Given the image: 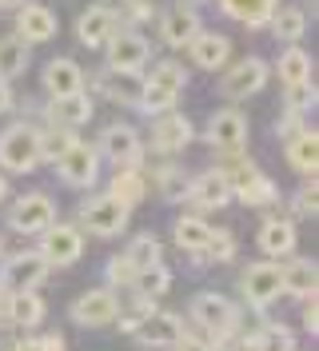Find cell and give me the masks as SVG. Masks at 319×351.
Segmentation results:
<instances>
[{
  "mask_svg": "<svg viewBox=\"0 0 319 351\" xmlns=\"http://www.w3.org/2000/svg\"><path fill=\"white\" fill-rule=\"evenodd\" d=\"M184 84H188L184 64H180V60H160V64H152V76H144V88H140L136 108L148 112V116L172 112L176 100H180V92H184Z\"/></svg>",
  "mask_w": 319,
  "mask_h": 351,
  "instance_id": "obj_1",
  "label": "cell"
},
{
  "mask_svg": "<svg viewBox=\"0 0 319 351\" xmlns=\"http://www.w3.org/2000/svg\"><path fill=\"white\" fill-rule=\"evenodd\" d=\"M0 164L4 172L12 176H28L36 172L44 160H40V128L36 124H8L0 132Z\"/></svg>",
  "mask_w": 319,
  "mask_h": 351,
  "instance_id": "obj_2",
  "label": "cell"
},
{
  "mask_svg": "<svg viewBox=\"0 0 319 351\" xmlns=\"http://www.w3.org/2000/svg\"><path fill=\"white\" fill-rule=\"evenodd\" d=\"M191 324H200V328L215 335V343L220 339H228L239 324V307L232 300H224V295H215V291H200L196 300H191Z\"/></svg>",
  "mask_w": 319,
  "mask_h": 351,
  "instance_id": "obj_3",
  "label": "cell"
},
{
  "mask_svg": "<svg viewBox=\"0 0 319 351\" xmlns=\"http://www.w3.org/2000/svg\"><path fill=\"white\" fill-rule=\"evenodd\" d=\"M52 164H56V176L68 188H92L100 180V152L92 144H84V140H72Z\"/></svg>",
  "mask_w": 319,
  "mask_h": 351,
  "instance_id": "obj_4",
  "label": "cell"
},
{
  "mask_svg": "<svg viewBox=\"0 0 319 351\" xmlns=\"http://www.w3.org/2000/svg\"><path fill=\"white\" fill-rule=\"evenodd\" d=\"M268 76H272L268 60H259V56H244V60H235L232 68H224L220 92H224L228 100H248V96H255V92H263Z\"/></svg>",
  "mask_w": 319,
  "mask_h": 351,
  "instance_id": "obj_5",
  "label": "cell"
},
{
  "mask_svg": "<svg viewBox=\"0 0 319 351\" xmlns=\"http://www.w3.org/2000/svg\"><path fill=\"white\" fill-rule=\"evenodd\" d=\"M80 228H88L92 236H120L128 228V208L116 196H92L80 204Z\"/></svg>",
  "mask_w": 319,
  "mask_h": 351,
  "instance_id": "obj_6",
  "label": "cell"
},
{
  "mask_svg": "<svg viewBox=\"0 0 319 351\" xmlns=\"http://www.w3.org/2000/svg\"><path fill=\"white\" fill-rule=\"evenodd\" d=\"M36 252L48 260V267H68L84 252V232L72 228V223H48L40 232V247Z\"/></svg>",
  "mask_w": 319,
  "mask_h": 351,
  "instance_id": "obj_7",
  "label": "cell"
},
{
  "mask_svg": "<svg viewBox=\"0 0 319 351\" xmlns=\"http://www.w3.org/2000/svg\"><path fill=\"white\" fill-rule=\"evenodd\" d=\"M72 324H80V328H108V324H116V315H120V300H116V291L112 287H88L84 295H76V304H72Z\"/></svg>",
  "mask_w": 319,
  "mask_h": 351,
  "instance_id": "obj_8",
  "label": "cell"
},
{
  "mask_svg": "<svg viewBox=\"0 0 319 351\" xmlns=\"http://www.w3.org/2000/svg\"><path fill=\"white\" fill-rule=\"evenodd\" d=\"M96 152L112 160L116 168H140V160H144V140H140V132L132 128V124H108L100 132V148Z\"/></svg>",
  "mask_w": 319,
  "mask_h": 351,
  "instance_id": "obj_9",
  "label": "cell"
},
{
  "mask_svg": "<svg viewBox=\"0 0 319 351\" xmlns=\"http://www.w3.org/2000/svg\"><path fill=\"white\" fill-rule=\"evenodd\" d=\"M48 223H56V204L44 192H28L8 208V228L21 236H40Z\"/></svg>",
  "mask_w": 319,
  "mask_h": 351,
  "instance_id": "obj_10",
  "label": "cell"
},
{
  "mask_svg": "<svg viewBox=\"0 0 319 351\" xmlns=\"http://www.w3.org/2000/svg\"><path fill=\"white\" fill-rule=\"evenodd\" d=\"M104 56L108 68H128V72H140L152 60V44L136 32V28H116L104 40Z\"/></svg>",
  "mask_w": 319,
  "mask_h": 351,
  "instance_id": "obj_11",
  "label": "cell"
},
{
  "mask_svg": "<svg viewBox=\"0 0 319 351\" xmlns=\"http://www.w3.org/2000/svg\"><path fill=\"white\" fill-rule=\"evenodd\" d=\"M48 260H44L40 252H16V256H8L4 260V271H0V284L8 287V291H36V287L48 280Z\"/></svg>",
  "mask_w": 319,
  "mask_h": 351,
  "instance_id": "obj_12",
  "label": "cell"
},
{
  "mask_svg": "<svg viewBox=\"0 0 319 351\" xmlns=\"http://www.w3.org/2000/svg\"><path fill=\"white\" fill-rule=\"evenodd\" d=\"M239 287H244V300H248L252 307H268L272 300H279V291H283L279 263H272V260L252 263V267L239 276Z\"/></svg>",
  "mask_w": 319,
  "mask_h": 351,
  "instance_id": "obj_13",
  "label": "cell"
},
{
  "mask_svg": "<svg viewBox=\"0 0 319 351\" xmlns=\"http://www.w3.org/2000/svg\"><path fill=\"white\" fill-rule=\"evenodd\" d=\"M204 136H208V144L215 152H239L248 144V116L239 108H220V112H212Z\"/></svg>",
  "mask_w": 319,
  "mask_h": 351,
  "instance_id": "obj_14",
  "label": "cell"
},
{
  "mask_svg": "<svg viewBox=\"0 0 319 351\" xmlns=\"http://www.w3.org/2000/svg\"><path fill=\"white\" fill-rule=\"evenodd\" d=\"M191 136H196V128H191V120L184 112H176V108L160 112L156 124H152V148L160 156H176L191 144Z\"/></svg>",
  "mask_w": 319,
  "mask_h": 351,
  "instance_id": "obj_15",
  "label": "cell"
},
{
  "mask_svg": "<svg viewBox=\"0 0 319 351\" xmlns=\"http://www.w3.org/2000/svg\"><path fill=\"white\" fill-rule=\"evenodd\" d=\"M132 335L144 343V348H172L180 335H184V319L176 311H144L136 319Z\"/></svg>",
  "mask_w": 319,
  "mask_h": 351,
  "instance_id": "obj_16",
  "label": "cell"
},
{
  "mask_svg": "<svg viewBox=\"0 0 319 351\" xmlns=\"http://www.w3.org/2000/svg\"><path fill=\"white\" fill-rule=\"evenodd\" d=\"M92 112H96V104H92V96L88 92H72V96H52L48 104H44V116H48V124L52 128H84L88 120H92Z\"/></svg>",
  "mask_w": 319,
  "mask_h": 351,
  "instance_id": "obj_17",
  "label": "cell"
},
{
  "mask_svg": "<svg viewBox=\"0 0 319 351\" xmlns=\"http://www.w3.org/2000/svg\"><path fill=\"white\" fill-rule=\"evenodd\" d=\"M204 32V24H200V12L191 8V4H172L168 12H164V21H160V40L168 44V48H188L196 36Z\"/></svg>",
  "mask_w": 319,
  "mask_h": 351,
  "instance_id": "obj_18",
  "label": "cell"
},
{
  "mask_svg": "<svg viewBox=\"0 0 319 351\" xmlns=\"http://www.w3.org/2000/svg\"><path fill=\"white\" fill-rule=\"evenodd\" d=\"M184 199L196 204L200 212H215V208H228V199H232V184H228V176L220 172V168H212V172L188 180Z\"/></svg>",
  "mask_w": 319,
  "mask_h": 351,
  "instance_id": "obj_19",
  "label": "cell"
},
{
  "mask_svg": "<svg viewBox=\"0 0 319 351\" xmlns=\"http://www.w3.org/2000/svg\"><path fill=\"white\" fill-rule=\"evenodd\" d=\"M56 28H60V21H56V12L48 8V4H24V8H16V36H21L24 44H44L56 36Z\"/></svg>",
  "mask_w": 319,
  "mask_h": 351,
  "instance_id": "obj_20",
  "label": "cell"
},
{
  "mask_svg": "<svg viewBox=\"0 0 319 351\" xmlns=\"http://www.w3.org/2000/svg\"><path fill=\"white\" fill-rule=\"evenodd\" d=\"M140 88H144V76L140 72H128V68H104L96 76V92L112 100V104H136L140 100Z\"/></svg>",
  "mask_w": 319,
  "mask_h": 351,
  "instance_id": "obj_21",
  "label": "cell"
},
{
  "mask_svg": "<svg viewBox=\"0 0 319 351\" xmlns=\"http://www.w3.org/2000/svg\"><path fill=\"white\" fill-rule=\"evenodd\" d=\"M44 92L48 96H72L84 92V68L76 64L72 56H56L44 64Z\"/></svg>",
  "mask_w": 319,
  "mask_h": 351,
  "instance_id": "obj_22",
  "label": "cell"
},
{
  "mask_svg": "<svg viewBox=\"0 0 319 351\" xmlns=\"http://www.w3.org/2000/svg\"><path fill=\"white\" fill-rule=\"evenodd\" d=\"M188 52H191V64L196 68L215 72V68H228V60H232V40L224 32H200L188 44Z\"/></svg>",
  "mask_w": 319,
  "mask_h": 351,
  "instance_id": "obj_23",
  "label": "cell"
},
{
  "mask_svg": "<svg viewBox=\"0 0 319 351\" xmlns=\"http://www.w3.org/2000/svg\"><path fill=\"white\" fill-rule=\"evenodd\" d=\"M112 32H116V21L100 4H88L84 12H80V21H76V40L84 44V48H104V40Z\"/></svg>",
  "mask_w": 319,
  "mask_h": 351,
  "instance_id": "obj_24",
  "label": "cell"
},
{
  "mask_svg": "<svg viewBox=\"0 0 319 351\" xmlns=\"http://www.w3.org/2000/svg\"><path fill=\"white\" fill-rule=\"evenodd\" d=\"M259 252L272 256V260H283L296 252V223L292 219H263L259 228Z\"/></svg>",
  "mask_w": 319,
  "mask_h": 351,
  "instance_id": "obj_25",
  "label": "cell"
},
{
  "mask_svg": "<svg viewBox=\"0 0 319 351\" xmlns=\"http://www.w3.org/2000/svg\"><path fill=\"white\" fill-rule=\"evenodd\" d=\"M32 64V44H24L16 32L0 36V80H16Z\"/></svg>",
  "mask_w": 319,
  "mask_h": 351,
  "instance_id": "obj_26",
  "label": "cell"
},
{
  "mask_svg": "<svg viewBox=\"0 0 319 351\" xmlns=\"http://www.w3.org/2000/svg\"><path fill=\"white\" fill-rule=\"evenodd\" d=\"M287 164L296 168L299 176H316V164H319V136L311 128H303L299 136H292L287 140Z\"/></svg>",
  "mask_w": 319,
  "mask_h": 351,
  "instance_id": "obj_27",
  "label": "cell"
},
{
  "mask_svg": "<svg viewBox=\"0 0 319 351\" xmlns=\"http://www.w3.org/2000/svg\"><path fill=\"white\" fill-rule=\"evenodd\" d=\"M268 24H272L276 40L299 44V40H303V32H307V12L296 8V4H276V12L268 16Z\"/></svg>",
  "mask_w": 319,
  "mask_h": 351,
  "instance_id": "obj_28",
  "label": "cell"
},
{
  "mask_svg": "<svg viewBox=\"0 0 319 351\" xmlns=\"http://www.w3.org/2000/svg\"><path fill=\"white\" fill-rule=\"evenodd\" d=\"M279 276H283V291L296 295V300L316 295V287H319V271L311 260H292L287 267H279Z\"/></svg>",
  "mask_w": 319,
  "mask_h": 351,
  "instance_id": "obj_29",
  "label": "cell"
},
{
  "mask_svg": "<svg viewBox=\"0 0 319 351\" xmlns=\"http://www.w3.org/2000/svg\"><path fill=\"white\" fill-rule=\"evenodd\" d=\"M108 196H116L124 208L140 204L148 196V180H144V168H116L112 184H108Z\"/></svg>",
  "mask_w": 319,
  "mask_h": 351,
  "instance_id": "obj_30",
  "label": "cell"
},
{
  "mask_svg": "<svg viewBox=\"0 0 319 351\" xmlns=\"http://www.w3.org/2000/svg\"><path fill=\"white\" fill-rule=\"evenodd\" d=\"M276 4H283V0H220V8L248 28H263L268 16L276 12Z\"/></svg>",
  "mask_w": 319,
  "mask_h": 351,
  "instance_id": "obj_31",
  "label": "cell"
},
{
  "mask_svg": "<svg viewBox=\"0 0 319 351\" xmlns=\"http://www.w3.org/2000/svg\"><path fill=\"white\" fill-rule=\"evenodd\" d=\"M208 240H212V228H208V219H200V216H184V219H176V247H180V252L204 256Z\"/></svg>",
  "mask_w": 319,
  "mask_h": 351,
  "instance_id": "obj_32",
  "label": "cell"
},
{
  "mask_svg": "<svg viewBox=\"0 0 319 351\" xmlns=\"http://www.w3.org/2000/svg\"><path fill=\"white\" fill-rule=\"evenodd\" d=\"M232 196L239 199V204H248V208H268V204H276L279 199V192H276V184H272L263 172H255V176H248L244 184H235Z\"/></svg>",
  "mask_w": 319,
  "mask_h": 351,
  "instance_id": "obj_33",
  "label": "cell"
},
{
  "mask_svg": "<svg viewBox=\"0 0 319 351\" xmlns=\"http://www.w3.org/2000/svg\"><path fill=\"white\" fill-rule=\"evenodd\" d=\"M44 319V300L36 291H12V307H8V328H36Z\"/></svg>",
  "mask_w": 319,
  "mask_h": 351,
  "instance_id": "obj_34",
  "label": "cell"
},
{
  "mask_svg": "<svg viewBox=\"0 0 319 351\" xmlns=\"http://www.w3.org/2000/svg\"><path fill=\"white\" fill-rule=\"evenodd\" d=\"M172 287V271L164 263H152L144 271H136V280H132V291H136V300H160V295H168Z\"/></svg>",
  "mask_w": 319,
  "mask_h": 351,
  "instance_id": "obj_35",
  "label": "cell"
},
{
  "mask_svg": "<svg viewBox=\"0 0 319 351\" xmlns=\"http://www.w3.org/2000/svg\"><path fill=\"white\" fill-rule=\"evenodd\" d=\"M311 56L299 48V44H287V52L279 56V64H276V72H279V80L283 84H303V80H311Z\"/></svg>",
  "mask_w": 319,
  "mask_h": 351,
  "instance_id": "obj_36",
  "label": "cell"
},
{
  "mask_svg": "<svg viewBox=\"0 0 319 351\" xmlns=\"http://www.w3.org/2000/svg\"><path fill=\"white\" fill-rule=\"evenodd\" d=\"M100 8L112 12V21L120 24V28H136V24L152 21V4L148 0H96Z\"/></svg>",
  "mask_w": 319,
  "mask_h": 351,
  "instance_id": "obj_37",
  "label": "cell"
},
{
  "mask_svg": "<svg viewBox=\"0 0 319 351\" xmlns=\"http://www.w3.org/2000/svg\"><path fill=\"white\" fill-rule=\"evenodd\" d=\"M244 351H296V339H292V331L279 328V324H268V328H259L244 343Z\"/></svg>",
  "mask_w": 319,
  "mask_h": 351,
  "instance_id": "obj_38",
  "label": "cell"
},
{
  "mask_svg": "<svg viewBox=\"0 0 319 351\" xmlns=\"http://www.w3.org/2000/svg\"><path fill=\"white\" fill-rule=\"evenodd\" d=\"M124 260L136 267V271H144V267H152V263L164 260V247H160V240L156 236H136V240L128 243Z\"/></svg>",
  "mask_w": 319,
  "mask_h": 351,
  "instance_id": "obj_39",
  "label": "cell"
},
{
  "mask_svg": "<svg viewBox=\"0 0 319 351\" xmlns=\"http://www.w3.org/2000/svg\"><path fill=\"white\" fill-rule=\"evenodd\" d=\"M200 260H208V263L235 260V236L228 232V228H212V240H208V247H204V256H200Z\"/></svg>",
  "mask_w": 319,
  "mask_h": 351,
  "instance_id": "obj_40",
  "label": "cell"
},
{
  "mask_svg": "<svg viewBox=\"0 0 319 351\" xmlns=\"http://www.w3.org/2000/svg\"><path fill=\"white\" fill-rule=\"evenodd\" d=\"M156 188H160V196H164V199L176 204V199H184V192H188V176L168 164V168H160V172H156Z\"/></svg>",
  "mask_w": 319,
  "mask_h": 351,
  "instance_id": "obj_41",
  "label": "cell"
},
{
  "mask_svg": "<svg viewBox=\"0 0 319 351\" xmlns=\"http://www.w3.org/2000/svg\"><path fill=\"white\" fill-rule=\"evenodd\" d=\"M76 140V132H68V128H40V160H56V156L68 148Z\"/></svg>",
  "mask_w": 319,
  "mask_h": 351,
  "instance_id": "obj_42",
  "label": "cell"
},
{
  "mask_svg": "<svg viewBox=\"0 0 319 351\" xmlns=\"http://www.w3.org/2000/svg\"><path fill=\"white\" fill-rule=\"evenodd\" d=\"M283 88H287V112L316 108V80H303V84H283Z\"/></svg>",
  "mask_w": 319,
  "mask_h": 351,
  "instance_id": "obj_43",
  "label": "cell"
},
{
  "mask_svg": "<svg viewBox=\"0 0 319 351\" xmlns=\"http://www.w3.org/2000/svg\"><path fill=\"white\" fill-rule=\"evenodd\" d=\"M108 287H112V291H116V287H132V280H136V267H132V263L124 260V256H112V260H108Z\"/></svg>",
  "mask_w": 319,
  "mask_h": 351,
  "instance_id": "obj_44",
  "label": "cell"
},
{
  "mask_svg": "<svg viewBox=\"0 0 319 351\" xmlns=\"http://www.w3.org/2000/svg\"><path fill=\"white\" fill-rule=\"evenodd\" d=\"M292 204H296V216H316V208H319V204H316V176H311V184H303V188H299Z\"/></svg>",
  "mask_w": 319,
  "mask_h": 351,
  "instance_id": "obj_45",
  "label": "cell"
},
{
  "mask_svg": "<svg viewBox=\"0 0 319 351\" xmlns=\"http://www.w3.org/2000/svg\"><path fill=\"white\" fill-rule=\"evenodd\" d=\"M303 128H307V124H303V112H283V120L276 124V132L283 136V140H292V136H299Z\"/></svg>",
  "mask_w": 319,
  "mask_h": 351,
  "instance_id": "obj_46",
  "label": "cell"
},
{
  "mask_svg": "<svg viewBox=\"0 0 319 351\" xmlns=\"http://www.w3.org/2000/svg\"><path fill=\"white\" fill-rule=\"evenodd\" d=\"M172 351H212V343H208V339H196V335H188V331H184V335L172 343Z\"/></svg>",
  "mask_w": 319,
  "mask_h": 351,
  "instance_id": "obj_47",
  "label": "cell"
},
{
  "mask_svg": "<svg viewBox=\"0 0 319 351\" xmlns=\"http://www.w3.org/2000/svg\"><path fill=\"white\" fill-rule=\"evenodd\" d=\"M303 328L311 331V335L319 331V307H316V295H307V300H303Z\"/></svg>",
  "mask_w": 319,
  "mask_h": 351,
  "instance_id": "obj_48",
  "label": "cell"
},
{
  "mask_svg": "<svg viewBox=\"0 0 319 351\" xmlns=\"http://www.w3.org/2000/svg\"><path fill=\"white\" fill-rule=\"evenodd\" d=\"M8 307H12V291L0 284V328H8Z\"/></svg>",
  "mask_w": 319,
  "mask_h": 351,
  "instance_id": "obj_49",
  "label": "cell"
},
{
  "mask_svg": "<svg viewBox=\"0 0 319 351\" xmlns=\"http://www.w3.org/2000/svg\"><path fill=\"white\" fill-rule=\"evenodd\" d=\"M12 104H16L12 88H8V80H0V116H4V112H12Z\"/></svg>",
  "mask_w": 319,
  "mask_h": 351,
  "instance_id": "obj_50",
  "label": "cell"
},
{
  "mask_svg": "<svg viewBox=\"0 0 319 351\" xmlns=\"http://www.w3.org/2000/svg\"><path fill=\"white\" fill-rule=\"evenodd\" d=\"M44 351H64V335H44Z\"/></svg>",
  "mask_w": 319,
  "mask_h": 351,
  "instance_id": "obj_51",
  "label": "cell"
},
{
  "mask_svg": "<svg viewBox=\"0 0 319 351\" xmlns=\"http://www.w3.org/2000/svg\"><path fill=\"white\" fill-rule=\"evenodd\" d=\"M8 351H44V343L40 339H21L16 348H8Z\"/></svg>",
  "mask_w": 319,
  "mask_h": 351,
  "instance_id": "obj_52",
  "label": "cell"
},
{
  "mask_svg": "<svg viewBox=\"0 0 319 351\" xmlns=\"http://www.w3.org/2000/svg\"><path fill=\"white\" fill-rule=\"evenodd\" d=\"M28 0H0V12H8V8H24Z\"/></svg>",
  "mask_w": 319,
  "mask_h": 351,
  "instance_id": "obj_53",
  "label": "cell"
},
{
  "mask_svg": "<svg viewBox=\"0 0 319 351\" xmlns=\"http://www.w3.org/2000/svg\"><path fill=\"white\" fill-rule=\"evenodd\" d=\"M8 196V180H4V176H0V199Z\"/></svg>",
  "mask_w": 319,
  "mask_h": 351,
  "instance_id": "obj_54",
  "label": "cell"
},
{
  "mask_svg": "<svg viewBox=\"0 0 319 351\" xmlns=\"http://www.w3.org/2000/svg\"><path fill=\"white\" fill-rule=\"evenodd\" d=\"M184 4H200V0H184Z\"/></svg>",
  "mask_w": 319,
  "mask_h": 351,
  "instance_id": "obj_55",
  "label": "cell"
}]
</instances>
